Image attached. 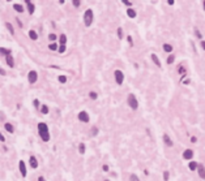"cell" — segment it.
Returning a JSON list of instances; mask_svg holds the SVG:
<instances>
[{
	"instance_id": "6da1fadb",
	"label": "cell",
	"mask_w": 205,
	"mask_h": 181,
	"mask_svg": "<svg viewBox=\"0 0 205 181\" xmlns=\"http://www.w3.org/2000/svg\"><path fill=\"white\" fill-rule=\"evenodd\" d=\"M93 20H94V13H93V9L89 8V9H86V11L84 12V24H85V26H86V28L91 26Z\"/></svg>"
},
{
	"instance_id": "7a4b0ae2",
	"label": "cell",
	"mask_w": 205,
	"mask_h": 181,
	"mask_svg": "<svg viewBox=\"0 0 205 181\" xmlns=\"http://www.w3.org/2000/svg\"><path fill=\"white\" fill-rule=\"evenodd\" d=\"M127 104H128V107L132 111H136L139 108V100H137V98H136L135 94H128V97H127Z\"/></svg>"
},
{
	"instance_id": "3957f363",
	"label": "cell",
	"mask_w": 205,
	"mask_h": 181,
	"mask_svg": "<svg viewBox=\"0 0 205 181\" xmlns=\"http://www.w3.org/2000/svg\"><path fill=\"white\" fill-rule=\"evenodd\" d=\"M114 78H115V82L118 85H123V82H124V73H123V70L115 69L114 70Z\"/></svg>"
},
{
	"instance_id": "277c9868",
	"label": "cell",
	"mask_w": 205,
	"mask_h": 181,
	"mask_svg": "<svg viewBox=\"0 0 205 181\" xmlns=\"http://www.w3.org/2000/svg\"><path fill=\"white\" fill-rule=\"evenodd\" d=\"M77 119H78V121L85 123V124L90 121V116H89V113H88L86 111H80L78 115H77Z\"/></svg>"
},
{
	"instance_id": "5b68a950",
	"label": "cell",
	"mask_w": 205,
	"mask_h": 181,
	"mask_svg": "<svg viewBox=\"0 0 205 181\" xmlns=\"http://www.w3.org/2000/svg\"><path fill=\"white\" fill-rule=\"evenodd\" d=\"M28 81H29L30 85H34L38 81V73H37V70H30L28 73Z\"/></svg>"
},
{
	"instance_id": "8992f818",
	"label": "cell",
	"mask_w": 205,
	"mask_h": 181,
	"mask_svg": "<svg viewBox=\"0 0 205 181\" xmlns=\"http://www.w3.org/2000/svg\"><path fill=\"white\" fill-rule=\"evenodd\" d=\"M193 155H195V152H193V150H191V149H185V150L183 151V154H182L183 159H184V160H188V162L193 159Z\"/></svg>"
},
{
	"instance_id": "52a82bcc",
	"label": "cell",
	"mask_w": 205,
	"mask_h": 181,
	"mask_svg": "<svg viewBox=\"0 0 205 181\" xmlns=\"http://www.w3.org/2000/svg\"><path fill=\"white\" fill-rule=\"evenodd\" d=\"M18 169H20V173L22 177H26L28 175V169H26V163L24 160H20L18 162Z\"/></svg>"
},
{
	"instance_id": "ba28073f",
	"label": "cell",
	"mask_w": 205,
	"mask_h": 181,
	"mask_svg": "<svg viewBox=\"0 0 205 181\" xmlns=\"http://www.w3.org/2000/svg\"><path fill=\"white\" fill-rule=\"evenodd\" d=\"M162 139H163V143H165L167 147H172V146H174V142H172V139L170 138V136H169L167 133H165V134L162 136Z\"/></svg>"
},
{
	"instance_id": "9c48e42d",
	"label": "cell",
	"mask_w": 205,
	"mask_h": 181,
	"mask_svg": "<svg viewBox=\"0 0 205 181\" xmlns=\"http://www.w3.org/2000/svg\"><path fill=\"white\" fill-rule=\"evenodd\" d=\"M29 164H30V167L33 168V169H37L38 168V159H37V156H34V155H30V158H29Z\"/></svg>"
},
{
	"instance_id": "30bf717a",
	"label": "cell",
	"mask_w": 205,
	"mask_h": 181,
	"mask_svg": "<svg viewBox=\"0 0 205 181\" xmlns=\"http://www.w3.org/2000/svg\"><path fill=\"white\" fill-rule=\"evenodd\" d=\"M197 175H198V177H200L201 180H205V167H204V164H201V163H198Z\"/></svg>"
},
{
	"instance_id": "8fae6325",
	"label": "cell",
	"mask_w": 205,
	"mask_h": 181,
	"mask_svg": "<svg viewBox=\"0 0 205 181\" xmlns=\"http://www.w3.org/2000/svg\"><path fill=\"white\" fill-rule=\"evenodd\" d=\"M38 134H39V137H41V139H42L43 142H48L50 138H51L48 130H46V132H38Z\"/></svg>"
},
{
	"instance_id": "7c38bea8",
	"label": "cell",
	"mask_w": 205,
	"mask_h": 181,
	"mask_svg": "<svg viewBox=\"0 0 205 181\" xmlns=\"http://www.w3.org/2000/svg\"><path fill=\"white\" fill-rule=\"evenodd\" d=\"M150 59H152L153 64H154L157 68H161V66H162V64H161V60H159V57H158L156 53H152V55H150Z\"/></svg>"
},
{
	"instance_id": "4fadbf2b",
	"label": "cell",
	"mask_w": 205,
	"mask_h": 181,
	"mask_svg": "<svg viewBox=\"0 0 205 181\" xmlns=\"http://www.w3.org/2000/svg\"><path fill=\"white\" fill-rule=\"evenodd\" d=\"M197 167H198V163H197V162H195L193 159L188 162V168H189V171L195 172V171H197Z\"/></svg>"
},
{
	"instance_id": "5bb4252c",
	"label": "cell",
	"mask_w": 205,
	"mask_h": 181,
	"mask_svg": "<svg viewBox=\"0 0 205 181\" xmlns=\"http://www.w3.org/2000/svg\"><path fill=\"white\" fill-rule=\"evenodd\" d=\"M162 50H163L165 52H167V53H172L174 47H172V44H170V43H163V44H162Z\"/></svg>"
},
{
	"instance_id": "9a60e30c",
	"label": "cell",
	"mask_w": 205,
	"mask_h": 181,
	"mask_svg": "<svg viewBox=\"0 0 205 181\" xmlns=\"http://www.w3.org/2000/svg\"><path fill=\"white\" fill-rule=\"evenodd\" d=\"M4 25H5V28H7V30L9 31V34H11V35H15V34H16V31H15V26H13L11 22H8V21H7Z\"/></svg>"
},
{
	"instance_id": "2e32d148",
	"label": "cell",
	"mask_w": 205,
	"mask_h": 181,
	"mask_svg": "<svg viewBox=\"0 0 205 181\" xmlns=\"http://www.w3.org/2000/svg\"><path fill=\"white\" fill-rule=\"evenodd\" d=\"M5 61H7V65H8L9 68H13V66H15V59H13L12 55H8V56L5 57Z\"/></svg>"
},
{
	"instance_id": "e0dca14e",
	"label": "cell",
	"mask_w": 205,
	"mask_h": 181,
	"mask_svg": "<svg viewBox=\"0 0 205 181\" xmlns=\"http://www.w3.org/2000/svg\"><path fill=\"white\" fill-rule=\"evenodd\" d=\"M4 129H5V132H8V133H15V126L11 124V123H4Z\"/></svg>"
},
{
	"instance_id": "ac0fdd59",
	"label": "cell",
	"mask_w": 205,
	"mask_h": 181,
	"mask_svg": "<svg viewBox=\"0 0 205 181\" xmlns=\"http://www.w3.org/2000/svg\"><path fill=\"white\" fill-rule=\"evenodd\" d=\"M0 53H2L3 57H7L8 55H12V50H11V48H4V47H2V48H0Z\"/></svg>"
},
{
	"instance_id": "d6986e66",
	"label": "cell",
	"mask_w": 205,
	"mask_h": 181,
	"mask_svg": "<svg viewBox=\"0 0 205 181\" xmlns=\"http://www.w3.org/2000/svg\"><path fill=\"white\" fill-rule=\"evenodd\" d=\"M28 35H29V38H30L32 41H37V39H38V33H37L35 30H33V29H30V30H29Z\"/></svg>"
},
{
	"instance_id": "ffe728a7",
	"label": "cell",
	"mask_w": 205,
	"mask_h": 181,
	"mask_svg": "<svg viewBox=\"0 0 205 181\" xmlns=\"http://www.w3.org/2000/svg\"><path fill=\"white\" fill-rule=\"evenodd\" d=\"M37 129H38V132H46V130H48V126L46 123H38Z\"/></svg>"
},
{
	"instance_id": "44dd1931",
	"label": "cell",
	"mask_w": 205,
	"mask_h": 181,
	"mask_svg": "<svg viewBox=\"0 0 205 181\" xmlns=\"http://www.w3.org/2000/svg\"><path fill=\"white\" fill-rule=\"evenodd\" d=\"M127 16H128L129 18H136L137 13H136V11H135L133 8H127Z\"/></svg>"
},
{
	"instance_id": "7402d4cb",
	"label": "cell",
	"mask_w": 205,
	"mask_h": 181,
	"mask_svg": "<svg viewBox=\"0 0 205 181\" xmlns=\"http://www.w3.org/2000/svg\"><path fill=\"white\" fill-rule=\"evenodd\" d=\"M13 9H15L16 12H18V13H24V12H25V8H24V5H21V4H13Z\"/></svg>"
},
{
	"instance_id": "603a6c76",
	"label": "cell",
	"mask_w": 205,
	"mask_h": 181,
	"mask_svg": "<svg viewBox=\"0 0 205 181\" xmlns=\"http://www.w3.org/2000/svg\"><path fill=\"white\" fill-rule=\"evenodd\" d=\"M85 151H86L85 143H84V142H80V143H78V154H80V155H84Z\"/></svg>"
},
{
	"instance_id": "cb8c5ba5",
	"label": "cell",
	"mask_w": 205,
	"mask_h": 181,
	"mask_svg": "<svg viewBox=\"0 0 205 181\" xmlns=\"http://www.w3.org/2000/svg\"><path fill=\"white\" fill-rule=\"evenodd\" d=\"M26 9H28V13H29V15H34V12H35V5H34L33 3H30V4L26 5Z\"/></svg>"
},
{
	"instance_id": "d4e9b609",
	"label": "cell",
	"mask_w": 205,
	"mask_h": 181,
	"mask_svg": "<svg viewBox=\"0 0 205 181\" xmlns=\"http://www.w3.org/2000/svg\"><path fill=\"white\" fill-rule=\"evenodd\" d=\"M58 41H59V43H60V44H67V42H68V38H67V35H65V34H60Z\"/></svg>"
},
{
	"instance_id": "484cf974",
	"label": "cell",
	"mask_w": 205,
	"mask_h": 181,
	"mask_svg": "<svg viewBox=\"0 0 205 181\" xmlns=\"http://www.w3.org/2000/svg\"><path fill=\"white\" fill-rule=\"evenodd\" d=\"M98 133H99V128H98V126H95V125H93V126H91V129H90V134H91V137L98 136Z\"/></svg>"
},
{
	"instance_id": "4316f807",
	"label": "cell",
	"mask_w": 205,
	"mask_h": 181,
	"mask_svg": "<svg viewBox=\"0 0 205 181\" xmlns=\"http://www.w3.org/2000/svg\"><path fill=\"white\" fill-rule=\"evenodd\" d=\"M193 34H195V37H196L197 39H200V41H202V34H201V31H200V29H197V28H195V29H193Z\"/></svg>"
},
{
	"instance_id": "83f0119b",
	"label": "cell",
	"mask_w": 205,
	"mask_h": 181,
	"mask_svg": "<svg viewBox=\"0 0 205 181\" xmlns=\"http://www.w3.org/2000/svg\"><path fill=\"white\" fill-rule=\"evenodd\" d=\"M39 111H41V113H42V115H47V113H48V111H50V108H48V106H47V104H42Z\"/></svg>"
},
{
	"instance_id": "f1b7e54d",
	"label": "cell",
	"mask_w": 205,
	"mask_h": 181,
	"mask_svg": "<svg viewBox=\"0 0 205 181\" xmlns=\"http://www.w3.org/2000/svg\"><path fill=\"white\" fill-rule=\"evenodd\" d=\"M116 35H118V38H119V39H123V38H124V31H123V28H120V26H119V28L116 29Z\"/></svg>"
},
{
	"instance_id": "f546056e",
	"label": "cell",
	"mask_w": 205,
	"mask_h": 181,
	"mask_svg": "<svg viewBox=\"0 0 205 181\" xmlns=\"http://www.w3.org/2000/svg\"><path fill=\"white\" fill-rule=\"evenodd\" d=\"M174 61H175V55H174V53H170V55L167 56V59H166V63H167L169 65H171Z\"/></svg>"
},
{
	"instance_id": "4dcf8cb0",
	"label": "cell",
	"mask_w": 205,
	"mask_h": 181,
	"mask_svg": "<svg viewBox=\"0 0 205 181\" xmlns=\"http://www.w3.org/2000/svg\"><path fill=\"white\" fill-rule=\"evenodd\" d=\"M58 48H59V46H58V43H55V42H51V43L48 44V50H50V51H58Z\"/></svg>"
},
{
	"instance_id": "1f68e13d",
	"label": "cell",
	"mask_w": 205,
	"mask_h": 181,
	"mask_svg": "<svg viewBox=\"0 0 205 181\" xmlns=\"http://www.w3.org/2000/svg\"><path fill=\"white\" fill-rule=\"evenodd\" d=\"M185 72H187V69H185V66H184L183 64H180V65L178 66V73H179L180 76H183V74H185Z\"/></svg>"
},
{
	"instance_id": "d6a6232c",
	"label": "cell",
	"mask_w": 205,
	"mask_h": 181,
	"mask_svg": "<svg viewBox=\"0 0 205 181\" xmlns=\"http://www.w3.org/2000/svg\"><path fill=\"white\" fill-rule=\"evenodd\" d=\"M89 99L97 100V99H98V93H97V91H89Z\"/></svg>"
},
{
	"instance_id": "836d02e7",
	"label": "cell",
	"mask_w": 205,
	"mask_h": 181,
	"mask_svg": "<svg viewBox=\"0 0 205 181\" xmlns=\"http://www.w3.org/2000/svg\"><path fill=\"white\" fill-rule=\"evenodd\" d=\"M47 39H48L50 42H55L56 39H59V37H58L56 34H54V33H51V34H48V35H47Z\"/></svg>"
},
{
	"instance_id": "e575fe53",
	"label": "cell",
	"mask_w": 205,
	"mask_h": 181,
	"mask_svg": "<svg viewBox=\"0 0 205 181\" xmlns=\"http://www.w3.org/2000/svg\"><path fill=\"white\" fill-rule=\"evenodd\" d=\"M58 81H59L60 83H65V82L68 81V78H67V76L61 74V76H58Z\"/></svg>"
},
{
	"instance_id": "d590c367",
	"label": "cell",
	"mask_w": 205,
	"mask_h": 181,
	"mask_svg": "<svg viewBox=\"0 0 205 181\" xmlns=\"http://www.w3.org/2000/svg\"><path fill=\"white\" fill-rule=\"evenodd\" d=\"M162 177H163V181H169L170 180V172L169 171H165L162 173Z\"/></svg>"
},
{
	"instance_id": "8d00e7d4",
	"label": "cell",
	"mask_w": 205,
	"mask_h": 181,
	"mask_svg": "<svg viewBox=\"0 0 205 181\" xmlns=\"http://www.w3.org/2000/svg\"><path fill=\"white\" fill-rule=\"evenodd\" d=\"M72 5L74 8H80L81 7V0H72Z\"/></svg>"
},
{
	"instance_id": "74e56055",
	"label": "cell",
	"mask_w": 205,
	"mask_h": 181,
	"mask_svg": "<svg viewBox=\"0 0 205 181\" xmlns=\"http://www.w3.org/2000/svg\"><path fill=\"white\" fill-rule=\"evenodd\" d=\"M65 50H67L65 44H59V48H58V52H59V53H64Z\"/></svg>"
},
{
	"instance_id": "f35d334b",
	"label": "cell",
	"mask_w": 205,
	"mask_h": 181,
	"mask_svg": "<svg viewBox=\"0 0 205 181\" xmlns=\"http://www.w3.org/2000/svg\"><path fill=\"white\" fill-rule=\"evenodd\" d=\"M33 106H34V108L41 110V102H39L38 99H34V100H33Z\"/></svg>"
},
{
	"instance_id": "ab89813d",
	"label": "cell",
	"mask_w": 205,
	"mask_h": 181,
	"mask_svg": "<svg viewBox=\"0 0 205 181\" xmlns=\"http://www.w3.org/2000/svg\"><path fill=\"white\" fill-rule=\"evenodd\" d=\"M120 2L126 5V7H128V8H132V2L131 0H120Z\"/></svg>"
},
{
	"instance_id": "60d3db41",
	"label": "cell",
	"mask_w": 205,
	"mask_h": 181,
	"mask_svg": "<svg viewBox=\"0 0 205 181\" xmlns=\"http://www.w3.org/2000/svg\"><path fill=\"white\" fill-rule=\"evenodd\" d=\"M129 181H140V178H139V176H137V175L132 173V175L129 176Z\"/></svg>"
},
{
	"instance_id": "b9f144b4",
	"label": "cell",
	"mask_w": 205,
	"mask_h": 181,
	"mask_svg": "<svg viewBox=\"0 0 205 181\" xmlns=\"http://www.w3.org/2000/svg\"><path fill=\"white\" fill-rule=\"evenodd\" d=\"M127 42H128V44H129L131 47L133 46V38H132L131 35H128V37H127Z\"/></svg>"
},
{
	"instance_id": "7bdbcfd3",
	"label": "cell",
	"mask_w": 205,
	"mask_h": 181,
	"mask_svg": "<svg viewBox=\"0 0 205 181\" xmlns=\"http://www.w3.org/2000/svg\"><path fill=\"white\" fill-rule=\"evenodd\" d=\"M102 171H103V172H109V171H110V167H109L107 164H103V165H102Z\"/></svg>"
},
{
	"instance_id": "ee69618b",
	"label": "cell",
	"mask_w": 205,
	"mask_h": 181,
	"mask_svg": "<svg viewBox=\"0 0 205 181\" xmlns=\"http://www.w3.org/2000/svg\"><path fill=\"white\" fill-rule=\"evenodd\" d=\"M182 83H183V85H189V83H191V79H189V78H185L184 81H182Z\"/></svg>"
},
{
	"instance_id": "f6af8a7d",
	"label": "cell",
	"mask_w": 205,
	"mask_h": 181,
	"mask_svg": "<svg viewBox=\"0 0 205 181\" xmlns=\"http://www.w3.org/2000/svg\"><path fill=\"white\" fill-rule=\"evenodd\" d=\"M200 47L205 51V41H204V39H202V41H200Z\"/></svg>"
},
{
	"instance_id": "bcb514c9",
	"label": "cell",
	"mask_w": 205,
	"mask_h": 181,
	"mask_svg": "<svg viewBox=\"0 0 205 181\" xmlns=\"http://www.w3.org/2000/svg\"><path fill=\"white\" fill-rule=\"evenodd\" d=\"M191 142H192V143H196V142H197V137H196V136H192V137H191Z\"/></svg>"
},
{
	"instance_id": "7dc6e473",
	"label": "cell",
	"mask_w": 205,
	"mask_h": 181,
	"mask_svg": "<svg viewBox=\"0 0 205 181\" xmlns=\"http://www.w3.org/2000/svg\"><path fill=\"white\" fill-rule=\"evenodd\" d=\"M16 22L18 24V26H20V28H22V22H21V20H20L18 17H16Z\"/></svg>"
},
{
	"instance_id": "c3c4849f",
	"label": "cell",
	"mask_w": 205,
	"mask_h": 181,
	"mask_svg": "<svg viewBox=\"0 0 205 181\" xmlns=\"http://www.w3.org/2000/svg\"><path fill=\"white\" fill-rule=\"evenodd\" d=\"M167 4L169 5H174L175 4V0H167Z\"/></svg>"
},
{
	"instance_id": "681fc988",
	"label": "cell",
	"mask_w": 205,
	"mask_h": 181,
	"mask_svg": "<svg viewBox=\"0 0 205 181\" xmlns=\"http://www.w3.org/2000/svg\"><path fill=\"white\" fill-rule=\"evenodd\" d=\"M0 141H2V143H5V138H4V136H3V134L0 136Z\"/></svg>"
},
{
	"instance_id": "f907efd6",
	"label": "cell",
	"mask_w": 205,
	"mask_h": 181,
	"mask_svg": "<svg viewBox=\"0 0 205 181\" xmlns=\"http://www.w3.org/2000/svg\"><path fill=\"white\" fill-rule=\"evenodd\" d=\"M0 74H2V76H5V70H4L3 68H0Z\"/></svg>"
},
{
	"instance_id": "816d5d0a",
	"label": "cell",
	"mask_w": 205,
	"mask_h": 181,
	"mask_svg": "<svg viewBox=\"0 0 205 181\" xmlns=\"http://www.w3.org/2000/svg\"><path fill=\"white\" fill-rule=\"evenodd\" d=\"M37 181H46V178H45V177H43V176H39V177H38V180H37Z\"/></svg>"
},
{
	"instance_id": "f5cc1de1",
	"label": "cell",
	"mask_w": 205,
	"mask_h": 181,
	"mask_svg": "<svg viewBox=\"0 0 205 181\" xmlns=\"http://www.w3.org/2000/svg\"><path fill=\"white\" fill-rule=\"evenodd\" d=\"M3 151H5V152L8 151V147H7V146H5L4 143H3Z\"/></svg>"
},
{
	"instance_id": "db71d44e",
	"label": "cell",
	"mask_w": 205,
	"mask_h": 181,
	"mask_svg": "<svg viewBox=\"0 0 205 181\" xmlns=\"http://www.w3.org/2000/svg\"><path fill=\"white\" fill-rule=\"evenodd\" d=\"M24 3L28 5V4H30V3H32V0H24Z\"/></svg>"
},
{
	"instance_id": "11a10c76",
	"label": "cell",
	"mask_w": 205,
	"mask_h": 181,
	"mask_svg": "<svg viewBox=\"0 0 205 181\" xmlns=\"http://www.w3.org/2000/svg\"><path fill=\"white\" fill-rule=\"evenodd\" d=\"M202 9L205 11V0H202Z\"/></svg>"
},
{
	"instance_id": "9f6ffc18",
	"label": "cell",
	"mask_w": 205,
	"mask_h": 181,
	"mask_svg": "<svg viewBox=\"0 0 205 181\" xmlns=\"http://www.w3.org/2000/svg\"><path fill=\"white\" fill-rule=\"evenodd\" d=\"M2 123H4V113L2 112Z\"/></svg>"
},
{
	"instance_id": "6f0895ef",
	"label": "cell",
	"mask_w": 205,
	"mask_h": 181,
	"mask_svg": "<svg viewBox=\"0 0 205 181\" xmlns=\"http://www.w3.org/2000/svg\"><path fill=\"white\" fill-rule=\"evenodd\" d=\"M65 3V0H59V4H64Z\"/></svg>"
},
{
	"instance_id": "680465c9",
	"label": "cell",
	"mask_w": 205,
	"mask_h": 181,
	"mask_svg": "<svg viewBox=\"0 0 205 181\" xmlns=\"http://www.w3.org/2000/svg\"><path fill=\"white\" fill-rule=\"evenodd\" d=\"M105 181H110V180H109V178H105Z\"/></svg>"
},
{
	"instance_id": "91938a15",
	"label": "cell",
	"mask_w": 205,
	"mask_h": 181,
	"mask_svg": "<svg viewBox=\"0 0 205 181\" xmlns=\"http://www.w3.org/2000/svg\"><path fill=\"white\" fill-rule=\"evenodd\" d=\"M7 2H12V0H7Z\"/></svg>"
}]
</instances>
